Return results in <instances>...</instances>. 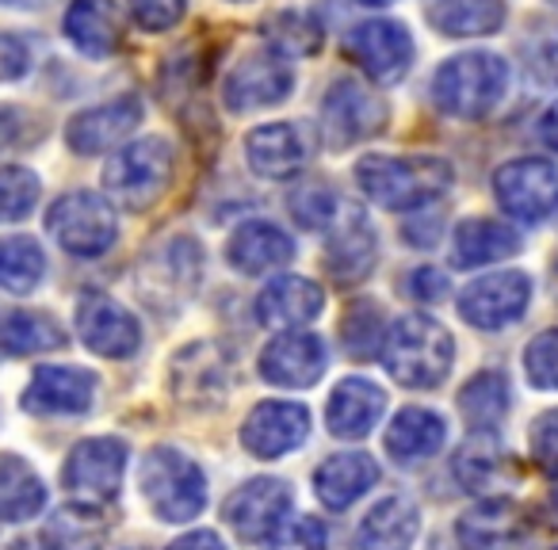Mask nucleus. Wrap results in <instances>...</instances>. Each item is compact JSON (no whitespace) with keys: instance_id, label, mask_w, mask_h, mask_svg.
I'll use <instances>...</instances> for the list:
<instances>
[{"instance_id":"obj_2","label":"nucleus","mask_w":558,"mask_h":550,"mask_svg":"<svg viewBox=\"0 0 558 550\" xmlns=\"http://www.w3.org/2000/svg\"><path fill=\"white\" fill-rule=\"evenodd\" d=\"M379 356L395 382L410 390H433L448 379L456 344L440 321L425 318V314H410V318L390 326Z\"/></svg>"},{"instance_id":"obj_51","label":"nucleus","mask_w":558,"mask_h":550,"mask_svg":"<svg viewBox=\"0 0 558 550\" xmlns=\"http://www.w3.org/2000/svg\"><path fill=\"white\" fill-rule=\"evenodd\" d=\"M4 9H24V4H39V0H0Z\"/></svg>"},{"instance_id":"obj_29","label":"nucleus","mask_w":558,"mask_h":550,"mask_svg":"<svg viewBox=\"0 0 558 550\" xmlns=\"http://www.w3.org/2000/svg\"><path fill=\"white\" fill-rule=\"evenodd\" d=\"M512 253H520L517 230L497 222V218H466L456 230V245H451L456 268H478V264L505 260Z\"/></svg>"},{"instance_id":"obj_17","label":"nucleus","mask_w":558,"mask_h":550,"mask_svg":"<svg viewBox=\"0 0 558 550\" xmlns=\"http://www.w3.org/2000/svg\"><path fill=\"white\" fill-rule=\"evenodd\" d=\"M142 123V96L126 93L119 100H108L100 108H88L65 126V142H70L73 154L93 157V154H108L116 149L134 126Z\"/></svg>"},{"instance_id":"obj_20","label":"nucleus","mask_w":558,"mask_h":550,"mask_svg":"<svg viewBox=\"0 0 558 550\" xmlns=\"http://www.w3.org/2000/svg\"><path fill=\"white\" fill-rule=\"evenodd\" d=\"M96 398V375L81 367H39L24 390V410L35 417H65L85 413Z\"/></svg>"},{"instance_id":"obj_6","label":"nucleus","mask_w":558,"mask_h":550,"mask_svg":"<svg viewBox=\"0 0 558 550\" xmlns=\"http://www.w3.org/2000/svg\"><path fill=\"white\" fill-rule=\"evenodd\" d=\"M47 230L70 256H104L119 237V218L104 195L70 192L50 207Z\"/></svg>"},{"instance_id":"obj_50","label":"nucleus","mask_w":558,"mask_h":550,"mask_svg":"<svg viewBox=\"0 0 558 550\" xmlns=\"http://www.w3.org/2000/svg\"><path fill=\"white\" fill-rule=\"evenodd\" d=\"M539 134H543V142H547L550 149H558V103L555 108L543 115V123H539Z\"/></svg>"},{"instance_id":"obj_33","label":"nucleus","mask_w":558,"mask_h":550,"mask_svg":"<svg viewBox=\"0 0 558 550\" xmlns=\"http://www.w3.org/2000/svg\"><path fill=\"white\" fill-rule=\"evenodd\" d=\"M47 504V486L20 455H0V520L20 524L32 520Z\"/></svg>"},{"instance_id":"obj_54","label":"nucleus","mask_w":558,"mask_h":550,"mask_svg":"<svg viewBox=\"0 0 558 550\" xmlns=\"http://www.w3.org/2000/svg\"><path fill=\"white\" fill-rule=\"evenodd\" d=\"M0 550H16V547H0Z\"/></svg>"},{"instance_id":"obj_24","label":"nucleus","mask_w":558,"mask_h":550,"mask_svg":"<svg viewBox=\"0 0 558 550\" xmlns=\"http://www.w3.org/2000/svg\"><path fill=\"white\" fill-rule=\"evenodd\" d=\"M383 410H387V394L367 379H344L337 382L333 398H329V432L341 440H364L375 425H379Z\"/></svg>"},{"instance_id":"obj_34","label":"nucleus","mask_w":558,"mask_h":550,"mask_svg":"<svg viewBox=\"0 0 558 550\" xmlns=\"http://www.w3.org/2000/svg\"><path fill=\"white\" fill-rule=\"evenodd\" d=\"M65 337L54 318L39 310H0V352L9 356H35L58 349Z\"/></svg>"},{"instance_id":"obj_7","label":"nucleus","mask_w":558,"mask_h":550,"mask_svg":"<svg viewBox=\"0 0 558 550\" xmlns=\"http://www.w3.org/2000/svg\"><path fill=\"white\" fill-rule=\"evenodd\" d=\"M494 195L517 222H547L558 215V169L543 157H520L494 172Z\"/></svg>"},{"instance_id":"obj_19","label":"nucleus","mask_w":558,"mask_h":550,"mask_svg":"<svg viewBox=\"0 0 558 550\" xmlns=\"http://www.w3.org/2000/svg\"><path fill=\"white\" fill-rule=\"evenodd\" d=\"M245 161L264 180H291L311 161V142L295 123L256 126L245 138Z\"/></svg>"},{"instance_id":"obj_21","label":"nucleus","mask_w":558,"mask_h":550,"mask_svg":"<svg viewBox=\"0 0 558 550\" xmlns=\"http://www.w3.org/2000/svg\"><path fill=\"white\" fill-rule=\"evenodd\" d=\"M527 531L524 509L509 497H494V501L474 504L471 512H463V520L456 524L459 547L463 550H512Z\"/></svg>"},{"instance_id":"obj_23","label":"nucleus","mask_w":558,"mask_h":550,"mask_svg":"<svg viewBox=\"0 0 558 550\" xmlns=\"http://www.w3.org/2000/svg\"><path fill=\"white\" fill-rule=\"evenodd\" d=\"M375 230L356 207H349L344 215L333 218V233H329V268L341 283L367 280V271L375 268Z\"/></svg>"},{"instance_id":"obj_28","label":"nucleus","mask_w":558,"mask_h":550,"mask_svg":"<svg viewBox=\"0 0 558 550\" xmlns=\"http://www.w3.org/2000/svg\"><path fill=\"white\" fill-rule=\"evenodd\" d=\"M417 504L405 497H387L367 512V520L356 531V550H410L417 539Z\"/></svg>"},{"instance_id":"obj_14","label":"nucleus","mask_w":558,"mask_h":550,"mask_svg":"<svg viewBox=\"0 0 558 550\" xmlns=\"http://www.w3.org/2000/svg\"><path fill=\"white\" fill-rule=\"evenodd\" d=\"M291 509V486L283 478H253L226 501V520L245 542H268Z\"/></svg>"},{"instance_id":"obj_32","label":"nucleus","mask_w":558,"mask_h":550,"mask_svg":"<svg viewBox=\"0 0 558 550\" xmlns=\"http://www.w3.org/2000/svg\"><path fill=\"white\" fill-rule=\"evenodd\" d=\"M428 24L451 39L494 35L505 24V4L501 0H436L428 9Z\"/></svg>"},{"instance_id":"obj_37","label":"nucleus","mask_w":558,"mask_h":550,"mask_svg":"<svg viewBox=\"0 0 558 550\" xmlns=\"http://www.w3.org/2000/svg\"><path fill=\"white\" fill-rule=\"evenodd\" d=\"M459 410H463L466 425L478 428V432H489L505 417V410H509V382H505V375L501 371L474 375L463 387V394H459Z\"/></svg>"},{"instance_id":"obj_26","label":"nucleus","mask_w":558,"mask_h":550,"mask_svg":"<svg viewBox=\"0 0 558 550\" xmlns=\"http://www.w3.org/2000/svg\"><path fill=\"white\" fill-rule=\"evenodd\" d=\"M226 256H230V264L241 271V276H268V271L283 268V264L295 256V245H291V237L279 230V225L245 222L230 237Z\"/></svg>"},{"instance_id":"obj_8","label":"nucleus","mask_w":558,"mask_h":550,"mask_svg":"<svg viewBox=\"0 0 558 550\" xmlns=\"http://www.w3.org/2000/svg\"><path fill=\"white\" fill-rule=\"evenodd\" d=\"M123 470H126V443L119 436H96V440H81L70 451L62 481L81 501L104 504L119 493Z\"/></svg>"},{"instance_id":"obj_43","label":"nucleus","mask_w":558,"mask_h":550,"mask_svg":"<svg viewBox=\"0 0 558 550\" xmlns=\"http://www.w3.org/2000/svg\"><path fill=\"white\" fill-rule=\"evenodd\" d=\"M333 210H337L333 192L322 184H303L291 195V215H295V222L303 225V230H326V225H333V218H337Z\"/></svg>"},{"instance_id":"obj_27","label":"nucleus","mask_w":558,"mask_h":550,"mask_svg":"<svg viewBox=\"0 0 558 550\" xmlns=\"http://www.w3.org/2000/svg\"><path fill=\"white\" fill-rule=\"evenodd\" d=\"M123 20L111 0H73L65 12V39L88 58H108L119 50Z\"/></svg>"},{"instance_id":"obj_42","label":"nucleus","mask_w":558,"mask_h":550,"mask_svg":"<svg viewBox=\"0 0 558 550\" xmlns=\"http://www.w3.org/2000/svg\"><path fill=\"white\" fill-rule=\"evenodd\" d=\"M524 371L535 390H558V329H547L527 344Z\"/></svg>"},{"instance_id":"obj_40","label":"nucleus","mask_w":558,"mask_h":550,"mask_svg":"<svg viewBox=\"0 0 558 550\" xmlns=\"http://www.w3.org/2000/svg\"><path fill=\"white\" fill-rule=\"evenodd\" d=\"M39 203V176L32 169L9 164L0 169V222H20Z\"/></svg>"},{"instance_id":"obj_18","label":"nucleus","mask_w":558,"mask_h":550,"mask_svg":"<svg viewBox=\"0 0 558 550\" xmlns=\"http://www.w3.org/2000/svg\"><path fill=\"white\" fill-rule=\"evenodd\" d=\"M326 371V344L314 333H283L260 352L264 382L283 390L314 387Z\"/></svg>"},{"instance_id":"obj_38","label":"nucleus","mask_w":558,"mask_h":550,"mask_svg":"<svg viewBox=\"0 0 558 550\" xmlns=\"http://www.w3.org/2000/svg\"><path fill=\"white\" fill-rule=\"evenodd\" d=\"M387 333V318L375 303H356L341 321V344L352 359H372L375 352H383Z\"/></svg>"},{"instance_id":"obj_15","label":"nucleus","mask_w":558,"mask_h":550,"mask_svg":"<svg viewBox=\"0 0 558 550\" xmlns=\"http://www.w3.org/2000/svg\"><path fill=\"white\" fill-rule=\"evenodd\" d=\"M291 85H295V73L279 54H253L245 62H238L230 70L222 85V100L230 111H260L271 103L288 100Z\"/></svg>"},{"instance_id":"obj_10","label":"nucleus","mask_w":558,"mask_h":550,"mask_svg":"<svg viewBox=\"0 0 558 550\" xmlns=\"http://www.w3.org/2000/svg\"><path fill=\"white\" fill-rule=\"evenodd\" d=\"M322 119H326V138L329 146L349 149L356 142L372 138L387 123V103L375 93H367L360 81L341 77L329 88L326 103H322Z\"/></svg>"},{"instance_id":"obj_55","label":"nucleus","mask_w":558,"mask_h":550,"mask_svg":"<svg viewBox=\"0 0 558 550\" xmlns=\"http://www.w3.org/2000/svg\"><path fill=\"white\" fill-rule=\"evenodd\" d=\"M550 4H558V0H550Z\"/></svg>"},{"instance_id":"obj_31","label":"nucleus","mask_w":558,"mask_h":550,"mask_svg":"<svg viewBox=\"0 0 558 550\" xmlns=\"http://www.w3.org/2000/svg\"><path fill=\"white\" fill-rule=\"evenodd\" d=\"M43 542L50 550H100L108 542V516L96 504H65L43 527Z\"/></svg>"},{"instance_id":"obj_1","label":"nucleus","mask_w":558,"mask_h":550,"mask_svg":"<svg viewBox=\"0 0 558 550\" xmlns=\"http://www.w3.org/2000/svg\"><path fill=\"white\" fill-rule=\"evenodd\" d=\"M356 180L364 187V195L372 203L387 210H417L425 203H433L436 195L448 192V184L456 180L451 164L444 157H383L367 154L356 164Z\"/></svg>"},{"instance_id":"obj_46","label":"nucleus","mask_w":558,"mask_h":550,"mask_svg":"<svg viewBox=\"0 0 558 550\" xmlns=\"http://www.w3.org/2000/svg\"><path fill=\"white\" fill-rule=\"evenodd\" d=\"M131 16L142 32H169L184 16V0H131Z\"/></svg>"},{"instance_id":"obj_52","label":"nucleus","mask_w":558,"mask_h":550,"mask_svg":"<svg viewBox=\"0 0 558 550\" xmlns=\"http://www.w3.org/2000/svg\"><path fill=\"white\" fill-rule=\"evenodd\" d=\"M360 4H375L379 9V4H390V0H360Z\"/></svg>"},{"instance_id":"obj_44","label":"nucleus","mask_w":558,"mask_h":550,"mask_svg":"<svg viewBox=\"0 0 558 550\" xmlns=\"http://www.w3.org/2000/svg\"><path fill=\"white\" fill-rule=\"evenodd\" d=\"M271 550H326L329 547V531L318 516H299V520H283V524L271 531L268 539Z\"/></svg>"},{"instance_id":"obj_48","label":"nucleus","mask_w":558,"mask_h":550,"mask_svg":"<svg viewBox=\"0 0 558 550\" xmlns=\"http://www.w3.org/2000/svg\"><path fill=\"white\" fill-rule=\"evenodd\" d=\"M410 291H413V298H421V303H433V298H440L444 291H448V280H444L440 271L421 268V271H413Z\"/></svg>"},{"instance_id":"obj_16","label":"nucleus","mask_w":558,"mask_h":550,"mask_svg":"<svg viewBox=\"0 0 558 550\" xmlns=\"http://www.w3.org/2000/svg\"><path fill=\"white\" fill-rule=\"evenodd\" d=\"M311 432V413L295 402H264L241 425V448L256 459H279L303 448Z\"/></svg>"},{"instance_id":"obj_30","label":"nucleus","mask_w":558,"mask_h":550,"mask_svg":"<svg viewBox=\"0 0 558 550\" xmlns=\"http://www.w3.org/2000/svg\"><path fill=\"white\" fill-rule=\"evenodd\" d=\"M448 440V425H444L440 413L433 410H402L395 420H390L387 432V451L398 459V463H421V459L436 455Z\"/></svg>"},{"instance_id":"obj_45","label":"nucleus","mask_w":558,"mask_h":550,"mask_svg":"<svg viewBox=\"0 0 558 550\" xmlns=\"http://www.w3.org/2000/svg\"><path fill=\"white\" fill-rule=\"evenodd\" d=\"M527 443H532L535 466H539L543 474H555V478H558V410H550V413H543V417H535Z\"/></svg>"},{"instance_id":"obj_3","label":"nucleus","mask_w":558,"mask_h":550,"mask_svg":"<svg viewBox=\"0 0 558 550\" xmlns=\"http://www.w3.org/2000/svg\"><path fill=\"white\" fill-rule=\"evenodd\" d=\"M509 88V65L505 58L471 50V54L448 58L433 77V100L451 119H482L501 103Z\"/></svg>"},{"instance_id":"obj_39","label":"nucleus","mask_w":558,"mask_h":550,"mask_svg":"<svg viewBox=\"0 0 558 550\" xmlns=\"http://www.w3.org/2000/svg\"><path fill=\"white\" fill-rule=\"evenodd\" d=\"M199 356L203 364H195V349H187L184 356L177 359V387H184V382L199 379V387L192 390V398L187 402H210V398L222 394V379H226V364L218 359V349L215 344H199Z\"/></svg>"},{"instance_id":"obj_36","label":"nucleus","mask_w":558,"mask_h":550,"mask_svg":"<svg viewBox=\"0 0 558 550\" xmlns=\"http://www.w3.org/2000/svg\"><path fill=\"white\" fill-rule=\"evenodd\" d=\"M47 256L32 237H4L0 241V291L9 295H32L43 283Z\"/></svg>"},{"instance_id":"obj_25","label":"nucleus","mask_w":558,"mask_h":550,"mask_svg":"<svg viewBox=\"0 0 558 550\" xmlns=\"http://www.w3.org/2000/svg\"><path fill=\"white\" fill-rule=\"evenodd\" d=\"M375 481H379V463H375L372 455H360V451L333 455L314 470L318 501L333 512H344L349 504H356Z\"/></svg>"},{"instance_id":"obj_53","label":"nucleus","mask_w":558,"mask_h":550,"mask_svg":"<svg viewBox=\"0 0 558 550\" xmlns=\"http://www.w3.org/2000/svg\"><path fill=\"white\" fill-rule=\"evenodd\" d=\"M555 509H558V489H555Z\"/></svg>"},{"instance_id":"obj_47","label":"nucleus","mask_w":558,"mask_h":550,"mask_svg":"<svg viewBox=\"0 0 558 550\" xmlns=\"http://www.w3.org/2000/svg\"><path fill=\"white\" fill-rule=\"evenodd\" d=\"M27 65H32V54H27L24 42L12 39V35H0V81L24 77Z\"/></svg>"},{"instance_id":"obj_12","label":"nucleus","mask_w":558,"mask_h":550,"mask_svg":"<svg viewBox=\"0 0 558 550\" xmlns=\"http://www.w3.org/2000/svg\"><path fill=\"white\" fill-rule=\"evenodd\" d=\"M77 333L88 352L104 359H126L138 352L142 326L126 306L108 295H85L77 306Z\"/></svg>"},{"instance_id":"obj_9","label":"nucleus","mask_w":558,"mask_h":550,"mask_svg":"<svg viewBox=\"0 0 558 550\" xmlns=\"http://www.w3.org/2000/svg\"><path fill=\"white\" fill-rule=\"evenodd\" d=\"M527 303H532V280L524 271H497L474 280L459 295V314L474 329H505L524 318Z\"/></svg>"},{"instance_id":"obj_35","label":"nucleus","mask_w":558,"mask_h":550,"mask_svg":"<svg viewBox=\"0 0 558 550\" xmlns=\"http://www.w3.org/2000/svg\"><path fill=\"white\" fill-rule=\"evenodd\" d=\"M456 478L463 481V489L471 493H489L509 478V455L497 448V440L489 432H478L474 440H466L456 455Z\"/></svg>"},{"instance_id":"obj_5","label":"nucleus","mask_w":558,"mask_h":550,"mask_svg":"<svg viewBox=\"0 0 558 550\" xmlns=\"http://www.w3.org/2000/svg\"><path fill=\"white\" fill-rule=\"evenodd\" d=\"M142 493L165 524L195 520L207 504V478L177 448H154L142 463Z\"/></svg>"},{"instance_id":"obj_13","label":"nucleus","mask_w":558,"mask_h":550,"mask_svg":"<svg viewBox=\"0 0 558 550\" xmlns=\"http://www.w3.org/2000/svg\"><path fill=\"white\" fill-rule=\"evenodd\" d=\"M199 283V248L192 237H172L146 256V268L138 276L142 298H154L165 310L180 306Z\"/></svg>"},{"instance_id":"obj_49","label":"nucleus","mask_w":558,"mask_h":550,"mask_svg":"<svg viewBox=\"0 0 558 550\" xmlns=\"http://www.w3.org/2000/svg\"><path fill=\"white\" fill-rule=\"evenodd\" d=\"M169 550H226V547L215 531H187V535H180Z\"/></svg>"},{"instance_id":"obj_4","label":"nucleus","mask_w":558,"mask_h":550,"mask_svg":"<svg viewBox=\"0 0 558 550\" xmlns=\"http://www.w3.org/2000/svg\"><path fill=\"white\" fill-rule=\"evenodd\" d=\"M172 169H177V154L165 138H142L134 146L119 149L108 164H104V192L116 207L149 210L165 192H169Z\"/></svg>"},{"instance_id":"obj_11","label":"nucleus","mask_w":558,"mask_h":550,"mask_svg":"<svg viewBox=\"0 0 558 550\" xmlns=\"http://www.w3.org/2000/svg\"><path fill=\"white\" fill-rule=\"evenodd\" d=\"M344 50L349 58L367 73V77L383 81H402L405 70L413 62V39L402 24L395 20H372V24H360L344 35Z\"/></svg>"},{"instance_id":"obj_41","label":"nucleus","mask_w":558,"mask_h":550,"mask_svg":"<svg viewBox=\"0 0 558 550\" xmlns=\"http://www.w3.org/2000/svg\"><path fill=\"white\" fill-rule=\"evenodd\" d=\"M268 42L283 54H314L322 42V27L303 12H279L268 20Z\"/></svg>"},{"instance_id":"obj_22","label":"nucleus","mask_w":558,"mask_h":550,"mask_svg":"<svg viewBox=\"0 0 558 550\" xmlns=\"http://www.w3.org/2000/svg\"><path fill=\"white\" fill-rule=\"evenodd\" d=\"M322 306H326V295L314 280L279 276L256 295V321L264 329H299L318 318Z\"/></svg>"}]
</instances>
